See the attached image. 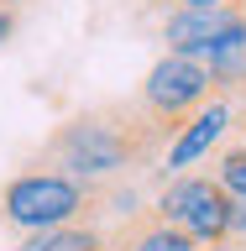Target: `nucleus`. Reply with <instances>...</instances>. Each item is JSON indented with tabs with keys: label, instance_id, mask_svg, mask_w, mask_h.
Wrapping results in <instances>:
<instances>
[{
	"label": "nucleus",
	"instance_id": "obj_5",
	"mask_svg": "<svg viewBox=\"0 0 246 251\" xmlns=\"http://www.w3.org/2000/svg\"><path fill=\"white\" fill-rule=\"evenodd\" d=\"M246 37V0H225V5H204V11H168L163 16V47L184 52V58H204L215 47H231Z\"/></svg>",
	"mask_w": 246,
	"mask_h": 251
},
{
	"label": "nucleus",
	"instance_id": "obj_9",
	"mask_svg": "<svg viewBox=\"0 0 246 251\" xmlns=\"http://www.w3.org/2000/svg\"><path fill=\"white\" fill-rule=\"evenodd\" d=\"M210 173L220 178V188L231 194V199H246V141H231V147H220Z\"/></svg>",
	"mask_w": 246,
	"mask_h": 251
},
{
	"label": "nucleus",
	"instance_id": "obj_8",
	"mask_svg": "<svg viewBox=\"0 0 246 251\" xmlns=\"http://www.w3.org/2000/svg\"><path fill=\"white\" fill-rule=\"evenodd\" d=\"M16 251H105L100 225H58V230H31L21 235Z\"/></svg>",
	"mask_w": 246,
	"mask_h": 251
},
{
	"label": "nucleus",
	"instance_id": "obj_3",
	"mask_svg": "<svg viewBox=\"0 0 246 251\" xmlns=\"http://www.w3.org/2000/svg\"><path fill=\"white\" fill-rule=\"evenodd\" d=\"M131 100H137V105L147 110V121L173 141L210 100H220V94H215V84H210V74H204V63L184 58V52H163V58L141 74Z\"/></svg>",
	"mask_w": 246,
	"mask_h": 251
},
{
	"label": "nucleus",
	"instance_id": "obj_14",
	"mask_svg": "<svg viewBox=\"0 0 246 251\" xmlns=\"http://www.w3.org/2000/svg\"><path fill=\"white\" fill-rule=\"evenodd\" d=\"M231 131H236V141H246V110L236 115V126H231Z\"/></svg>",
	"mask_w": 246,
	"mask_h": 251
},
{
	"label": "nucleus",
	"instance_id": "obj_6",
	"mask_svg": "<svg viewBox=\"0 0 246 251\" xmlns=\"http://www.w3.org/2000/svg\"><path fill=\"white\" fill-rule=\"evenodd\" d=\"M231 126H236L231 100H210V105H204L199 115H194V121H189L184 131L163 147V162H157V168H168V178H173V173H189L199 157H210L220 141H225V131H231Z\"/></svg>",
	"mask_w": 246,
	"mask_h": 251
},
{
	"label": "nucleus",
	"instance_id": "obj_12",
	"mask_svg": "<svg viewBox=\"0 0 246 251\" xmlns=\"http://www.w3.org/2000/svg\"><path fill=\"white\" fill-rule=\"evenodd\" d=\"M231 235H246V199H236L231 209Z\"/></svg>",
	"mask_w": 246,
	"mask_h": 251
},
{
	"label": "nucleus",
	"instance_id": "obj_4",
	"mask_svg": "<svg viewBox=\"0 0 246 251\" xmlns=\"http://www.w3.org/2000/svg\"><path fill=\"white\" fill-rule=\"evenodd\" d=\"M231 209H236V199L220 188L215 173H173L168 188L152 204V215L163 225H173L178 235H189L194 246L225 241L231 235Z\"/></svg>",
	"mask_w": 246,
	"mask_h": 251
},
{
	"label": "nucleus",
	"instance_id": "obj_2",
	"mask_svg": "<svg viewBox=\"0 0 246 251\" xmlns=\"http://www.w3.org/2000/svg\"><path fill=\"white\" fill-rule=\"evenodd\" d=\"M131 188L121 183H84L58 168H21L0 188V220L11 230H58V225H94L100 215H137Z\"/></svg>",
	"mask_w": 246,
	"mask_h": 251
},
{
	"label": "nucleus",
	"instance_id": "obj_13",
	"mask_svg": "<svg viewBox=\"0 0 246 251\" xmlns=\"http://www.w3.org/2000/svg\"><path fill=\"white\" fill-rule=\"evenodd\" d=\"M173 11H204V5H225V0H168Z\"/></svg>",
	"mask_w": 246,
	"mask_h": 251
},
{
	"label": "nucleus",
	"instance_id": "obj_1",
	"mask_svg": "<svg viewBox=\"0 0 246 251\" xmlns=\"http://www.w3.org/2000/svg\"><path fill=\"white\" fill-rule=\"evenodd\" d=\"M163 147L168 136L147 121L137 100H105L53 126V136L42 141V168H58L84 183H126L131 173L157 168Z\"/></svg>",
	"mask_w": 246,
	"mask_h": 251
},
{
	"label": "nucleus",
	"instance_id": "obj_15",
	"mask_svg": "<svg viewBox=\"0 0 246 251\" xmlns=\"http://www.w3.org/2000/svg\"><path fill=\"white\" fill-rule=\"evenodd\" d=\"M0 5H21V0H0Z\"/></svg>",
	"mask_w": 246,
	"mask_h": 251
},
{
	"label": "nucleus",
	"instance_id": "obj_7",
	"mask_svg": "<svg viewBox=\"0 0 246 251\" xmlns=\"http://www.w3.org/2000/svg\"><path fill=\"white\" fill-rule=\"evenodd\" d=\"M105 251H194V241L163 225L152 209H137V215H121L115 230H105Z\"/></svg>",
	"mask_w": 246,
	"mask_h": 251
},
{
	"label": "nucleus",
	"instance_id": "obj_11",
	"mask_svg": "<svg viewBox=\"0 0 246 251\" xmlns=\"http://www.w3.org/2000/svg\"><path fill=\"white\" fill-rule=\"evenodd\" d=\"M194 251H246L236 235H225V241H204V246H194Z\"/></svg>",
	"mask_w": 246,
	"mask_h": 251
},
{
	"label": "nucleus",
	"instance_id": "obj_10",
	"mask_svg": "<svg viewBox=\"0 0 246 251\" xmlns=\"http://www.w3.org/2000/svg\"><path fill=\"white\" fill-rule=\"evenodd\" d=\"M16 31V5H0V42H11Z\"/></svg>",
	"mask_w": 246,
	"mask_h": 251
}]
</instances>
